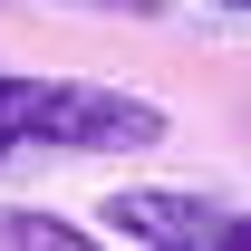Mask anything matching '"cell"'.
<instances>
[{
	"mask_svg": "<svg viewBox=\"0 0 251 251\" xmlns=\"http://www.w3.org/2000/svg\"><path fill=\"white\" fill-rule=\"evenodd\" d=\"M10 87V126L20 145H49V155H155L174 116L135 87H97V77H0Z\"/></svg>",
	"mask_w": 251,
	"mask_h": 251,
	"instance_id": "1",
	"label": "cell"
},
{
	"mask_svg": "<svg viewBox=\"0 0 251 251\" xmlns=\"http://www.w3.org/2000/svg\"><path fill=\"white\" fill-rule=\"evenodd\" d=\"M97 232L126 251H232V203L184 184H116L97 203Z\"/></svg>",
	"mask_w": 251,
	"mask_h": 251,
	"instance_id": "2",
	"label": "cell"
},
{
	"mask_svg": "<svg viewBox=\"0 0 251 251\" xmlns=\"http://www.w3.org/2000/svg\"><path fill=\"white\" fill-rule=\"evenodd\" d=\"M77 242H106V232H77L58 213H0V251H77Z\"/></svg>",
	"mask_w": 251,
	"mask_h": 251,
	"instance_id": "3",
	"label": "cell"
},
{
	"mask_svg": "<svg viewBox=\"0 0 251 251\" xmlns=\"http://www.w3.org/2000/svg\"><path fill=\"white\" fill-rule=\"evenodd\" d=\"M49 10H97V20H164V0H49Z\"/></svg>",
	"mask_w": 251,
	"mask_h": 251,
	"instance_id": "4",
	"label": "cell"
},
{
	"mask_svg": "<svg viewBox=\"0 0 251 251\" xmlns=\"http://www.w3.org/2000/svg\"><path fill=\"white\" fill-rule=\"evenodd\" d=\"M232 251H251V213H232Z\"/></svg>",
	"mask_w": 251,
	"mask_h": 251,
	"instance_id": "5",
	"label": "cell"
},
{
	"mask_svg": "<svg viewBox=\"0 0 251 251\" xmlns=\"http://www.w3.org/2000/svg\"><path fill=\"white\" fill-rule=\"evenodd\" d=\"M213 10H251V0H213Z\"/></svg>",
	"mask_w": 251,
	"mask_h": 251,
	"instance_id": "6",
	"label": "cell"
}]
</instances>
